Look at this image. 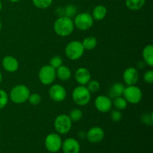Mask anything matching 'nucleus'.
Listing matches in <instances>:
<instances>
[{"label":"nucleus","instance_id":"obj_1","mask_svg":"<svg viewBox=\"0 0 153 153\" xmlns=\"http://www.w3.org/2000/svg\"><path fill=\"white\" fill-rule=\"evenodd\" d=\"M75 25L71 18L61 16L55 20L54 23V31L61 37H67L73 33Z\"/></svg>","mask_w":153,"mask_h":153},{"label":"nucleus","instance_id":"obj_2","mask_svg":"<svg viewBox=\"0 0 153 153\" xmlns=\"http://www.w3.org/2000/svg\"><path fill=\"white\" fill-rule=\"evenodd\" d=\"M72 97L76 105L84 106L88 105L91 101V93L85 85H79L73 90Z\"/></svg>","mask_w":153,"mask_h":153},{"label":"nucleus","instance_id":"obj_3","mask_svg":"<svg viewBox=\"0 0 153 153\" xmlns=\"http://www.w3.org/2000/svg\"><path fill=\"white\" fill-rule=\"evenodd\" d=\"M28 88L23 85H18L13 87L10 93V99L16 104H22L28 100L30 95Z\"/></svg>","mask_w":153,"mask_h":153},{"label":"nucleus","instance_id":"obj_4","mask_svg":"<svg viewBox=\"0 0 153 153\" xmlns=\"http://www.w3.org/2000/svg\"><path fill=\"white\" fill-rule=\"evenodd\" d=\"M85 50L82 42L79 40H73L67 45L65 48V54L70 60L76 61L82 58Z\"/></svg>","mask_w":153,"mask_h":153},{"label":"nucleus","instance_id":"obj_5","mask_svg":"<svg viewBox=\"0 0 153 153\" xmlns=\"http://www.w3.org/2000/svg\"><path fill=\"white\" fill-rule=\"evenodd\" d=\"M72 122L70 117L67 114L58 115L54 122V127L58 134H67L71 130Z\"/></svg>","mask_w":153,"mask_h":153},{"label":"nucleus","instance_id":"obj_6","mask_svg":"<svg viewBox=\"0 0 153 153\" xmlns=\"http://www.w3.org/2000/svg\"><path fill=\"white\" fill-rule=\"evenodd\" d=\"M73 22L78 29L81 31H87L94 25V18L91 14L84 12L76 15Z\"/></svg>","mask_w":153,"mask_h":153},{"label":"nucleus","instance_id":"obj_7","mask_svg":"<svg viewBox=\"0 0 153 153\" xmlns=\"http://www.w3.org/2000/svg\"><path fill=\"white\" fill-rule=\"evenodd\" d=\"M123 95L127 102L131 104H137L140 102L143 97L141 90L136 85H130L125 88Z\"/></svg>","mask_w":153,"mask_h":153},{"label":"nucleus","instance_id":"obj_8","mask_svg":"<svg viewBox=\"0 0 153 153\" xmlns=\"http://www.w3.org/2000/svg\"><path fill=\"white\" fill-rule=\"evenodd\" d=\"M38 78L43 85H52L56 78V70L50 65L43 66L39 71Z\"/></svg>","mask_w":153,"mask_h":153},{"label":"nucleus","instance_id":"obj_9","mask_svg":"<svg viewBox=\"0 0 153 153\" xmlns=\"http://www.w3.org/2000/svg\"><path fill=\"white\" fill-rule=\"evenodd\" d=\"M62 146V139L57 133H51L45 139V146L49 152L55 153L61 149Z\"/></svg>","mask_w":153,"mask_h":153},{"label":"nucleus","instance_id":"obj_10","mask_svg":"<svg viewBox=\"0 0 153 153\" xmlns=\"http://www.w3.org/2000/svg\"><path fill=\"white\" fill-rule=\"evenodd\" d=\"M49 96L52 100L57 102H60L65 100L67 97V91L64 86L58 84H55L51 86L49 90Z\"/></svg>","mask_w":153,"mask_h":153},{"label":"nucleus","instance_id":"obj_11","mask_svg":"<svg viewBox=\"0 0 153 153\" xmlns=\"http://www.w3.org/2000/svg\"><path fill=\"white\" fill-rule=\"evenodd\" d=\"M94 105L97 110L102 113H107L111 109L112 102L109 97L100 95L96 98Z\"/></svg>","mask_w":153,"mask_h":153},{"label":"nucleus","instance_id":"obj_12","mask_svg":"<svg viewBox=\"0 0 153 153\" xmlns=\"http://www.w3.org/2000/svg\"><path fill=\"white\" fill-rule=\"evenodd\" d=\"M88 140L92 143H97L101 142L104 139L105 132L104 130L99 126L93 127L90 128L86 134Z\"/></svg>","mask_w":153,"mask_h":153},{"label":"nucleus","instance_id":"obj_13","mask_svg":"<svg viewBox=\"0 0 153 153\" xmlns=\"http://www.w3.org/2000/svg\"><path fill=\"white\" fill-rule=\"evenodd\" d=\"M123 79L128 86L135 85L139 79L138 71L134 67H128L124 71Z\"/></svg>","mask_w":153,"mask_h":153},{"label":"nucleus","instance_id":"obj_14","mask_svg":"<svg viewBox=\"0 0 153 153\" xmlns=\"http://www.w3.org/2000/svg\"><path fill=\"white\" fill-rule=\"evenodd\" d=\"M61 148L64 153H79L80 152L81 146L77 140L70 137L62 142Z\"/></svg>","mask_w":153,"mask_h":153},{"label":"nucleus","instance_id":"obj_15","mask_svg":"<svg viewBox=\"0 0 153 153\" xmlns=\"http://www.w3.org/2000/svg\"><path fill=\"white\" fill-rule=\"evenodd\" d=\"M75 79L80 85H85L91 80V74L87 68L80 67L75 73Z\"/></svg>","mask_w":153,"mask_h":153},{"label":"nucleus","instance_id":"obj_16","mask_svg":"<svg viewBox=\"0 0 153 153\" xmlns=\"http://www.w3.org/2000/svg\"><path fill=\"white\" fill-rule=\"evenodd\" d=\"M3 68L8 73H14L19 68V62L16 58L10 55L5 56L1 61Z\"/></svg>","mask_w":153,"mask_h":153},{"label":"nucleus","instance_id":"obj_17","mask_svg":"<svg viewBox=\"0 0 153 153\" xmlns=\"http://www.w3.org/2000/svg\"><path fill=\"white\" fill-rule=\"evenodd\" d=\"M124 89H125V86L123 85V84L120 83V82H115L109 88V97L114 99L116 97H121L123 94Z\"/></svg>","mask_w":153,"mask_h":153},{"label":"nucleus","instance_id":"obj_18","mask_svg":"<svg viewBox=\"0 0 153 153\" xmlns=\"http://www.w3.org/2000/svg\"><path fill=\"white\" fill-rule=\"evenodd\" d=\"M55 70H56V77H58L61 81L64 82L69 80L71 78V70L67 66L61 65Z\"/></svg>","mask_w":153,"mask_h":153},{"label":"nucleus","instance_id":"obj_19","mask_svg":"<svg viewBox=\"0 0 153 153\" xmlns=\"http://www.w3.org/2000/svg\"><path fill=\"white\" fill-rule=\"evenodd\" d=\"M143 58L145 63L149 67H153V46L149 44L143 49Z\"/></svg>","mask_w":153,"mask_h":153},{"label":"nucleus","instance_id":"obj_20","mask_svg":"<svg viewBox=\"0 0 153 153\" xmlns=\"http://www.w3.org/2000/svg\"><path fill=\"white\" fill-rule=\"evenodd\" d=\"M106 15H107V8L102 4L97 5L93 10L92 16L94 19L96 20H102L105 17Z\"/></svg>","mask_w":153,"mask_h":153},{"label":"nucleus","instance_id":"obj_21","mask_svg":"<svg viewBox=\"0 0 153 153\" xmlns=\"http://www.w3.org/2000/svg\"><path fill=\"white\" fill-rule=\"evenodd\" d=\"M146 0H126V5L131 10H138L145 4Z\"/></svg>","mask_w":153,"mask_h":153},{"label":"nucleus","instance_id":"obj_22","mask_svg":"<svg viewBox=\"0 0 153 153\" xmlns=\"http://www.w3.org/2000/svg\"><path fill=\"white\" fill-rule=\"evenodd\" d=\"M82 45H83L85 49L87 50H92L95 49L97 45V40L94 37H85L82 41Z\"/></svg>","mask_w":153,"mask_h":153},{"label":"nucleus","instance_id":"obj_23","mask_svg":"<svg viewBox=\"0 0 153 153\" xmlns=\"http://www.w3.org/2000/svg\"><path fill=\"white\" fill-rule=\"evenodd\" d=\"M114 106L116 108V109L117 110H124L127 108V105H128V102H127L126 100H125L124 97H123L122 96L121 97H118L114 98L113 102Z\"/></svg>","mask_w":153,"mask_h":153},{"label":"nucleus","instance_id":"obj_24","mask_svg":"<svg viewBox=\"0 0 153 153\" xmlns=\"http://www.w3.org/2000/svg\"><path fill=\"white\" fill-rule=\"evenodd\" d=\"M32 2L37 8L46 9L50 7L52 3V0H32Z\"/></svg>","mask_w":153,"mask_h":153},{"label":"nucleus","instance_id":"obj_25","mask_svg":"<svg viewBox=\"0 0 153 153\" xmlns=\"http://www.w3.org/2000/svg\"><path fill=\"white\" fill-rule=\"evenodd\" d=\"M82 116H83V114H82V111L79 108H74L70 111V118L71 119L72 121L73 122H77V121H79L82 118Z\"/></svg>","mask_w":153,"mask_h":153},{"label":"nucleus","instance_id":"obj_26","mask_svg":"<svg viewBox=\"0 0 153 153\" xmlns=\"http://www.w3.org/2000/svg\"><path fill=\"white\" fill-rule=\"evenodd\" d=\"M64 16H68V17L72 18L73 16H75L77 13V9L75 7L74 5H72V4H69L67 7H65V8L64 9Z\"/></svg>","mask_w":153,"mask_h":153},{"label":"nucleus","instance_id":"obj_27","mask_svg":"<svg viewBox=\"0 0 153 153\" xmlns=\"http://www.w3.org/2000/svg\"><path fill=\"white\" fill-rule=\"evenodd\" d=\"M8 94L3 90H0V109H2L7 105L8 102Z\"/></svg>","mask_w":153,"mask_h":153},{"label":"nucleus","instance_id":"obj_28","mask_svg":"<svg viewBox=\"0 0 153 153\" xmlns=\"http://www.w3.org/2000/svg\"><path fill=\"white\" fill-rule=\"evenodd\" d=\"M49 65L56 70V69H58V67H61V65H63L62 58H61L60 56H58V55L52 57V58L50 59V61H49Z\"/></svg>","mask_w":153,"mask_h":153},{"label":"nucleus","instance_id":"obj_29","mask_svg":"<svg viewBox=\"0 0 153 153\" xmlns=\"http://www.w3.org/2000/svg\"><path fill=\"white\" fill-rule=\"evenodd\" d=\"M88 89L91 93H97L100 88V83L97 80H91L88 84Z\"/></svg>","mask_w":153,"mask_h":153},{"label":"nucleus","instance_id":"obj_30","mask_svg":"<svg viewBox=\"0 0 153 153\" xmlns=\"http://www.w3.org/2000/svg\"><path fill=\"white\" fill-rule=\"evenodd\" d=\"M28 100L30 102V104L32 105H37L41 102V97L38 94H37V93L30 94Z\"/></svg>","mask_w":153,"mask_h":153},{"label":"nucleus","instance_id":"obj_31","mask_svg":"<svg viewBox=\"0 0 153 153\" xmlns=\"http://www.w3.org/2000/svg\"><path fill=\"white\" fill-rule=\"evenodd\" d=\"M141 120L145 125L147 126H152L153 123V116L152 113L149 114H144L142 115Z\"/></svg>","mask_w":153,"mask_h":153},{"label":"nucleus","instance_id":"obj_32","mask_svg":"<svg viewBox=\"0 0 153 153\" xmlns=\"http://www.w3.org/2000/svg\"><path fill=\"white\" fill-rule=\"evenodd\" d=\"M111 120L114 122H120L121 119H122V113L120 111V110H117V109L113 110L111 113Z\"/></svg>","mask_w":153,"mask_h":153},{"label":"nucleus","instance_id":"obj_33","mask_svg":"<svg viewBox=\"0 0 153 153\" xmlns=\"http://www.w3.org/2000/svg\"><path fill=\"white\" fill-rule=\"evenodd\" d=\"M143 80L148 84L153 83V70H150L146 71L143 75Z\"/></svg>","mask_w":153,"mask_h":153},{"label":"nucleus","instance_id":"obj_34","mask_svg":"<svg viewBox=\"0 0 153 153\" xmlns=\"http://www.w3.org/2000/svg\"><path fill=\"white\" fill-rule=\"evenodd\" d=\"M1 81H2V74H1V73L0 72V84H1Z\"/></svg>","mask_w":153,"mask_h":153},{"label":"nucleus","instance_id":"obj_35","mask_svg":"<svg viewBox=\"0 0 153 153\" xmlns=\"http://www.w3.org/2000/svg\"><path fill=\"white\" fill-rule=\"evenodd\" d=\"M10 1H11V2H18V1H19L20 0H9Z\"/></svg>","mask_w":153,"mask_h":153},{"label":"nucleus","instance_id":"obj_36","mask_svg":"<svg viewBox=\"0 0 153 153\" xmlns=\"http://www.w3.org/2000/svg\"><path fill=\"white\" fill-rule=\"evenodd\" d=\"M1 8H2V3H1V0H0V10H1Z\"/></svg>","mask_w":153,"mask_h":153},{"label":"nucleus","instance_id":"obj_37","mask_svg":"<svg viewBox=\"0 0 153 153\" xmlns=\"http://www.w3.org/2000/svg\"><path fill=\"white\" fill-rule=\"evenodd\" d=\"M1 21H0V30H1Z\"/></svg>","mask_w":153,"mask_h":153}]
</instances>
